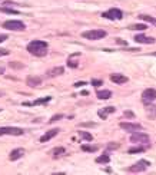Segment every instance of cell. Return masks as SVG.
Segmentation results:
<instances>
[{"label": "cell", "mask_w": 156, "mask_h": 175, "mask_svg": "<svg viewBox=\"0 0 156 175\" xmlns=\"http://www.w3.org/2000/svg\"><path fill=\"white\" fill-rule=\"evenodd\" d=\"M9 53H10V52H9L7 49H0V56H7Z\"/></svg>", "instance_id": "cell-33"}, {"label": "cell", "mask_w": 156, "mask_h": 175, "mask_svg": "<svg viewBox=\"0 0 156 175\" xmlns=\"http://www.w3.org/2000/svg\"><path fill=\"white\" fill-rule=\"evenodd\" d=\"M79 135L82 136L83 139H86V141H92L93 139V136L89 132H86V131H79Z\"/></svg>", "instance_id": "cell-25"}, {"label": "cell", "mask_w": 156, "mask_h": 175, "mask_svg": "<svg viewBox=\"0 0 156 175\" xmlns=\"http://www.w3.org/2000/svg\"><path fill=\"white\" fill-rule=\"evenodd\" d=\"M26 83L29 85V86H32V88H34V86H39V85L42 83V78H40V76H36V75H30V76H27Z\"/></svg>", "instance_id": "cell-11"}, {"label": "cell", "mask_w": 156, "mask_h": 175, "mask_svg": "<svg viewBox=\"0 0 156 175\" xmlns=\"http://www.w3.org/2000/svg\"><path fill=\"white\" fill-rule=\"evenodd\" d=\"M59 131H60L59 128H55V129H50V131H47V132H46V133H44V135H43V136L40 138V142H47V141H50L52 138H55V136L58 135Z\"/></svg>", "instance_id": "cell-12"}, {"label": "cell", "mask_w": 156, "mask_h": 175, "mask_svg": "<svg viewBox=\"0 0 156 175\" xmlns=\"http://www.w3.org/2000/svg\"><path fill=\"white\" fill-rule=\"evenodd\" d=\"M116 148H119V144H116V142L107 144V149H116Z\"/></svg>", "instance_id": "cell-29"}, {"label": "cell", "mask_w": 156, "mask_h": 175, "mask_svg": "<svg viewBox=\"0 0 156 175\" xmlns=\"http://www.w3.org/2000/svg\"><path fill=\"white\" fill-rule=\"evenodd\" d=\"M110 81L116 85H122V83H126L128 82V78L122 73H112L110 75Z\"/></svg>", "instance_id": "cell-10"}, {"label": "cell", "mask_w": 156, "mask_h": 175, "mask_svg": "<svg viewBox=\"0 0 156 175\" xmlns=\"http://www.w3.org/2000/svg\"><path fill=\"white\" fill-rule=\"evenodd\" d=\"M129 29H130V30H146L148 26L143 25V23H140V25H130Z\"/></svg>", "instance_id": "cell-23"}, {"label": "cell", "mask_w": 156, "mask_h": 175, "mask_svg": "<svg viewBox=\"0 0 156 175\" xmlns=\"http://www.w3.org/2000/svg\"><path fill=\"white\" fill-rule=\"evenodd\" d=\"M79 126H96V124L95 122H82Z\"/></svg>", "instance_id": "cell-32"}, {"label": "cell", "mask_w": 156, "mask_h": 175, "mask_svg": "<svg viewBox=\"0 0 156 175\" xmlns=\"http://www.w3.org/2000/svg\"><path fill=\"white\" fill-rule=\"evenodd\" d=\"M155 99H156V89L148 88V89H145V91L142 92V102H143L145 105L152 103Z\"/></svg>", "instance_id": "cell-6"}, {"label": "cell", "mask_w": 156, "mask_h": 175, "mask_svg": "<svg viewBox=\"0 0 156 175\" xmlns=\"http://www.w3.org/2000/svg\"><path fill=\"white\" fill-rule=\"evenodd\" d=\"M102 83H103V82L99 81V79H92V85H93V86H100Z\"/></svg>", "instance_id": "cell-31"}, {"label": "cell", "mask_w": 156, "mask_h": 175, "mask_svg": "<svg viewBox=\"0 0 156 175\" xmlns=\"http://www.w3.org/2000/svg\"><path fill=\"white\" fill-rule=\"evenodd\" d=\"M3 27L7 29V30H13V32H22V30L26 29L25 23L20 22V20H6L3 23Z\"/></svg>", "instance_id": "cell-3"}, {"label": "cell", "mask_w": 156, "mask_h": 175, "mask_svg": "<svg viewBox=\"0 0 156 175\" xmlns=\"http://www.w3.org/2000/svg\"><path fill=\"white\" fill-rule=\"evenodd\" d=\"M25 131L22 128H16V126H1L0 128V136L1 135H15V136H20L23 135Z\"/></svg>", "instance_id": "cell-5"}, {"label": "cell", "mask_w": 156, "mask_h": 175, "mask_svg": "<svg viewBox=\"0 0 156 175\" xmlns=\"http://www.w3.org/2000/svg\"><path fill=\"white\" fill-rule=\"evenodd\" d=\"M63 118V115L62 113H59V115H55V116H52L50 118V121L49 122H56V121H59V119H62Z\"/></svg>", "instance_id": "cell-30"}, {"label": "cell", "mask_w": 156, "mask_h": 175, "mask_svg": "<svg viewBox=\"0 0 156 175\" xmlns=\"http://www.w3.org/2000/svg\"><path fill=\"white\" fill-rule=\"evenodd\" d=\"M130 142L133 144H146L149 142V135L140 132V131H136V132H132L130 135Z\"/></svg>", "instance_id": "cell-7"}, {"label": "cell", "mask_w": 156, "mask_h": 175, "mask_svg": "<svg viewBox=\"0 0 156 175\" xmlns=\"http://www.w3.org/2000/svg\"><path fill=\"white\" fill-rule=\"evenodd\" d=\"M145 149H146L145 146H135V148H130V149L128 151V154H140V152H143Z\"/></svg>", "instance_id": "cell-24"}, {"label": "cell", "mask_w": 156, "mask_h": 175, "mask_svg": "<svg viewBox=\"0 0 156 175\" xmlns=\"http://www.w3.org/2000/svg\"><path fill=\"white\" fill-rule=\"evenodd\" d=\"M116 43H117V45H126V42L122 40V39H116Z\"/></svg>", "instance_id": "cell-37"}, {"label": "cell", "mask_w": 156, "mask_h": 175, "mask_svg": "<svg viewBox=\"0 0 156 175\" xmlns=\"http://www.w3.org/2000/svg\"><path fill=\"white\" fill-rule=\"evenodd\" d=\"M83 85H86V82H76L73 86L74 88H80V86H83Z\"/></svg>", "instance_id": "cell-35"}, {"label": "cell", "mask_w": 156, "mask_h": 175, "mask_svg": "<svg viewBox=\"0 0 156 175\" xmlns=\"http://www.w3.org/2000/svg\"><path fill=\"white\" fill-rule=\"evenodd\" d=\"M119 126L128 131V132H136V131H140L142 129V125L140 124H133V122H120Z\"/></svg>", "instance_id": "cell-9"}, {"label": "cell", "mask_w": 156, "mask_h": 175, "mask_svg": "<svg viewBox=\"0 0 156 175\" xmlns=\"http://www.w3.org/2000/svg\"><path fill=\"white\" fill-rule=\"evenodd\" d=\"M109 161H110V157H109L107 154H103V155H100V157L96 158V162H98V164H107Z\"/></svg>", "instance_id": "cell-20"}, {"label": "cell", "mask_w": 156, "mask_h": 175, "mask_svg": "<svg viewBox=\"0 0 156 175\" xmlns=\"http://www.w3.org/2000/svg\"><path fill=\"white\" fill-rule=\"evenodd\" d=\"M27 52L33 55V56H37V58H42V56H46L47 55V42L44 40H32V42L27 45Z\"/></svg>", "instance_id": "cell-1"}, {"label": "cell", "mask_w": 156, "mask_h": 175, "mask_svg": "<svg viewBox=\"0 0 156 175\" xmlns=\"http://www.w3.org/2000/svg\"><path fill=\"white\" fill-rule=\"evenodd\" d=\"M67 66L69 67H77V62H74V60H72V58H69V60H67Z\"/></svg>", "instance_id": "cell-28"}, {"label": "cell", "mask_w": 156, "mask_h": 175, "mask_svg": "<svg viewBox=\"0 0 156 175\" xmlns=\"http://www.w3.org/2000/svg\"><path fill=\"white\" fill-rule=\"evenodd\" d=\"M115 111H116V108H113V106H107V108H105V109H100L98 113H99V116L102 118V119H106L107 115L113 113Z\"/></svg>", "instance_id": "cell-15"}, {"label": "cell", "mask_w": 156, "mask_h": 175, "mask_svg": "<svg viewBox=\"0 0 156 175\" xmlns=\"http://www.w3.org/2000/svg\"><path fill=\"white\" fill-rule=\"evenodd\" d=\"M99 149L98 145H82V151H85V152H96V151Z\"/></svg>", "instance_id": "cell-18"}, {"label": "cell", "mask_w": 156, "mask_h": 175, "mask_svg": "<svg viewBox=\"0 0 156 175\" xmlns=\"http://www.w3.org/2000/svg\"><path fill=\"white\" fill-rule=\"evenodd\" d=\"M106 36V32L102 30V29H95V30H87V32H83L82 37L83 39H89V40H99V39H103Z\"/></svg>", "instance_id": "cell-2"}, {"label": "cell", "mask_w": 156, "mask_h": 175, "mask_svg": "<svg viewBox=\"0 0 156 175\" xmlns=\"http://www.w3.org/2000/svg\"><path fill=\"white\" fill-rule=\"evenodd\" d=\"M146 112H148L149 118L156 119V105H153V106H148V108H146Z\"/></svg>", "instance_id": "cell-22"}, {"label": "cell", "mask_w": 156, "mask_h": 175, "mask_svg": "<svg viewBox=\"0 0 156 175\" xmlns=\"http://www.w3.org/2000/svg\"><path fill=\"white\" fill-rule=\"evenodd\" d=\"M63 72H65V67L58 66V67H53L52 70H49V72H47V76H50V78H53V76H59V75H62Z\"/></svg>", "instance_id": "cell-16"}, {"label": "cell", "mask_w": 156, "mask_h": 175, "mask_svg": "<svg viewBox=\"0 0 156 175\" xmlns=\"http://www.w3.org/2000/svg\"><path fill=\"white\" fill-rule=\"evenodd\" d=\"M155 56H156V53H155Z\"/></svg>", "instance_id": "cell-39"}, {"label": "cell", "mask_w": 156, "mask_h": 175, "mask_svg": "<svg viewBox=\"0 0 156 175\" xmlns=\"http://www.w3.org/2000/svg\"><path fill=\"white\" fill-rule=\"evenodd\" d=\"M9 66L12 67V69H13V67H15V69H22V67H23V65H22V63H17V62H10V63H9Z\"/></svg>", "instance_id": "cell-27"}, {"label": "cell", "mask_w": 156, "mask_h": 175, "mask_svg": "<svg viewBox=\"0 0 156 175\" xmlns=\"http://www.w3.org/2000/svg\"><path fill=\"white\" fill-rule=\"evenodd\" d=\"M139 19L140 20H145V22H148V23H152V25L156 26V19L152 16H148V15H139Z\"/></svg>", "instance_id": "cell-19"}, {"label": "cell", "mask_w": 156, "mask_h": 175, "mask_svg": "<svg viewBox=\"0 0 156 175\" xmlns=\"http://www.w3.org/2000/svg\"><path fill=\"white\" fill-rule=\"evenodd\" d=\"M1 73H4V67H0V75Z\"/></svg>", "instance_id": "cell-38"}, {"label": "cell", "mask_w": 156, "mask_h": 175, "mask_svg": "<svg viewBox=\"0 0 156 175\" xmlns=\"http://www.w3.org/2000/svg\"><path fill=\"white\" fill-rule=\"evenodd\" d=\"M149 165H150L149 161H146V159H140V161H138L135 165H132V167L128 168V171H129V172H142V171L148 169Z\"/></svg>", "instance_id": "cell-8"}, {"label": "cell", "mask_w": 156, "mask_h": 175, "mask_svg": "<svg viewBox=\"0 0 156 175\" xmlns=\"http://www.w3.org/2000/svg\"><path fill=\"white\" fill-rule=\"evenodd\" d=\"M25 155V149H22V148H17V149H13L10 152V155H9V158L10 161H16V159L22 158Z\"/></svg>", "instance_id": "cell-14"}, {"label": "cell", "mask_w": 156, "mask_h": 175, "mask_svg": "<svg viewBox=\"0 0 156 175\" xmlns=\"http://www.w3.org/2000/svg\"><path fill=\"white\" fill-rule=\"evenodd\" d=\"M102 16L109 19V20H120V19L123 17V12H122L120 9L113 7V9H109L107 12H103Z\"/></svg>", "instance_id": "cell-4"}, {"label": "cell", "mask_w": 156, "mask_h": 175, "mask_svg": "<svg viewBox=\"0 0 156 175\" xmlns=\"http://www.w3.org/2000/svg\"><path fill=\"white\" fill-rule=\"evenodd\" d=\"M52 154H53L55 157H58V155H62V154H65V148H62V146H59V148H55V149L52 151Z\"/></svg>", "instance_id": "cell-26"}, {"label": "cell", "mask_w": 156, "mask_h": 175, "mask_svg": "<svg viewBox=\"0 0 156 175\" xmlns=\"http://www.w3.org/2000/svg\"><path fill=\"white\" fill-rule=\"evenodd\" d=\"M6 39H7V34H0V43L4 42Z\"/></svg>", "instance_id": "cell-36"}, {"label": "cell", "mask_w": 156, "mask_h": 175, "mask_svg": "<svg viewBox=\"0 0 156 175\" xmlns=\"http://www.w3.org/2000/svg\"><path fill=\"white\" fill-rule=\"evenodd\" d=\"M135 42L150 45V43H155V39H153V37H149V36H145V34H136V36H135Z\"/></svg>", "instance_id": "cell-13"}, {"label": "cell", "mask_w": 156, "mask_h": 175, "mask_svg": "<svg viewBox=\"0 0 156 175\" xmlns=\"http://www.w3.org/2000/svg\"><path fill=\"white\" fill-rule=\"evenodd\" d=\"M0 12L7 13V15H19V12H17V10H15V9H10V7H6V6H0Z\"/></svg>", "instance_id": "cell-21"}, {"label": "cell", "mask_w": 156, "mask_h": 175, "mask_svg": "<svg viewBox=\"0 0 156 175\" xmlns=\"http://www.w3.org/2000/svg\"><path fill=\"white\" fill-rule=\"evenodd\" d=\"M96 95H98L99 99H109V98L112 96V92L106 89V91H99Z\"/></svg>", "instance_id": "cell-17"}, {"label": "cell", "mask_w": 156, "mask_h": 175, "mask_svg": "<svg viewBox=\"0 0 156 175\" xmlns=\"http://www.w3.org/2000/svg\"><path fill=\"white\" fill-rule=\"evenodd\" d=\"M125 116H128V118H135V113H133V112H130V111H125Z\"/></svg>", "instance_id": "cell-34"}]
</instances>
